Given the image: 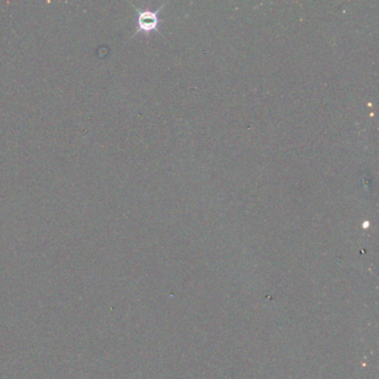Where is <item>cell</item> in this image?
Listing matches in <instances>:
<instances>
[{
    "label": "cell",
    "instance_id": "obj_1",
    "mask_svg": "<svg viewBox=\"0 0 379 379\" xmlns=\"http://www.w3.org/2000/svg\"><path fill=\"white\" fill-rule=\"evenodd\" d=\"M160 9H158L156 11L152 10H142L138 12V31H143V33H150V31L157 30L158 26H159V13Z\"/></svg>",
    "mask_w": 379,
    "mask_h": 379
}]
</instances>
